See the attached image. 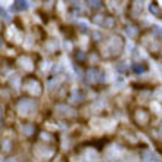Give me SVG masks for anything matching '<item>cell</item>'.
<instances>
[{
  "label": "cell",
  "mask_w": 162,
  "mask_h": 162,
  "mask_svg": "<svg viewBox=\"0 0 162 162\" xmlns=\"http://www.w3.org/2000/svg\"><path fill=\"white\" fill-rule=\"evenodd\" d=\"M99 80H100L102 83H106V81H108V72H102L100 77H99Z\"/></svg>",
  "instance_id": "obj_18"
},
{
  "label": "cell",
  "mask_w": 162,
  "mask_h": 162,
  "mask_svg": "<svg viewBox=\"0 0 162 162\" xmlns=\"http://www.w3.org/2000/svg\"><path fill=\"white\" fill-rule=\"evenodd\" d=\"M58 84H59V81H58V78H55V80H52V81H49V84H47V86H49V90H53V88H55V87H56Z\"/></svg>",
  "instance_id": "obj_17"
},
{
  "label": "cell",
  "mask_w": 162,
  "mask_h": 162,
  "mask_svg": "<svg viewBox=\"0 0 162 162\" xmlns=\"http://www.w3.org/2000/svg\"><path fill=\"white\" fill-rule=\"evenodd\" d=\"M22 133H24L25 136H31L34 133V127L33 125H24L22 127Z\"/></svg>",
  "instance_id": "obj_12"
},
{
  "label": "cell",
  "mask_w": 162,
  "mask_h": 162,
  "mask_svg": "<svg viewBox=\"0 0 162 162\" xmlns=\"http://www.w3.org/2000/svg\"><path fill=\"white\" fill-rule=\"evenodd\" d=\"M19 63H21V66L24 68V69H27V71H31V69H33V62H31V59L27 58V56L21 58V59H19Z\"/></svg>",
  "instance_id": "obj_5"
},
{
  "label": "cell",
  "mask_w": 162,
  "mask_h": 162,
  "mask_svg": "<svg viewBox=\"0 0 162 162\" xmlns=\"http://www.w3.org/2000/svg\"><path fill=\"white\" fill-rule=\"evenodd\" d=\"M56 115H59V117H75L77 112L66 105H58L56 106Z\"/></svg>",
  "instance_id": "obj_3"
},
{
  "label": "cell",
  "mask_w": 162,
  "mask_h": 162,
  "mask_svg": "<svg viewBox=\"0 0 162 162\" xmlns=\"http://www.w3.org/2000/svg\"><path fill=\"white\" fill-rule=\"evenodd\" d=\"M125 34L130 35V37H134V35L137 34V30H136L134 27H127V28H125Z\"/></svg>",
  "instance_id": "obj_16"
},
{
  "label": "cell",
  "mask_w": 162,
  "mask_h": 162,
  "mask_svg": "<svg viewBox=\"0 0 162 162\" xmlns=\"http://www.w3.org/2000/svg\"><path fill=\"white\" fill-rule=\"evenodd\" d=\"M71 100L75 102V103H80V102L83 100V96L80 95V91H77V90L72 91V97H71Z\"/></svg>",
  "instance_id": "obj_11"
},
{
  "label": "cell",
  "mask_w": 162,
  "mask_h": 162,
  "mask_svg": "<svg viewBox=\"0 0 162 162\" xmlns=\"http://www.w3.org/2000/svg\"><path fill=\"white\" fill-rule=\"evenodd\" d=\"M106 49L111 52V53H118L121 49H122V40L120 37H112L106 46Z\"/></svg>",
  "instance_id": "obj_2"
},
{
  "label": "cell",
  "mask_w": 162,
  "mask_h": 162,
  "mask_svg": "<svg viewBox=\"0 0 162 162\" xmlns=\"http://www.w3.org/2000/svg\"><path fill=\"white\" fill-rule=\"evenodd\" d=\"M27 87H28V91H30V93H33L34 96H38V95L41 93V88H40V84H38L37 81H30Z\"/></svg>",
  "instance_id": "obj_4"
},
{
  "label": "cell",
  "mask_w": 162,
  "mask_h": 162,
  "mask_svg": "<svg viewBox=\"0 0 162 162\" xmlns=\"http://www.w3.org/2000/svg\"><path fill=\"white\" fill-rule=\"evenodd\" d=\"M41 68H43V69H49V68H50V62H49V60H46V62H43Z\"/></svg>",
  "instance_id": "obj_22"
},
{
  "label": "cell",
  "mask_w": 162,
  "mask_h": 162,
  "mask_svg": "<svg viewBox=\"0 0 162 162\" xmlns=\"http://www.w3.org/2000/svg\"><path fill=\"white\" fill-rule=\"evenodd\" d=\"M0 16H2V19H3L5 22H10V21H12V16H10L3 8H0Z\"/></svg>",
  "instance_id": "obj_10"
},
{
  "label": "cell",
  "mask_w": 162,
  "mask_h": 162,
  "mask_svg": "<svg viewBox=\"0 0 162 162\" xmlns=\"http://www.w3.org/2000/svg\"><path fill=\"white\" fill-rule=\"evenodd\" d=\"M155 96H156L158 99H162V87H161V88L156 91V93H155Z\"/></svg>",
  "instance_id": "obj_26"
},
{
  "label": "cell",
  "mask_w": 162,
  "mask_h": 162,
  "mask_svg": "<svg viewBox=\"0 0 162 162\" xmlns=\"http://www.w3.org/2000/svg\"><path fill=\"white\" fill-rule=\"evenodd\" d=\"M153 31H155V34L162 35V27H155V28H153Z\"/></svg>",
  "instance_id": "obj_21"
},
{
  "label": "cell",
  "mask_w": 162,
  "mask_h": 162,
  "mask_svg": "<svg viewBox=\"0 0 162 162\" xmlns=\"http://www.w3.org/2000/svg\"><path fill=\"white\" fill-rule=\"evenodd\" d=\"M143 159H145V161H159L161 158H159L156 153L150 152V150H145V152H143Z\"/></svg>",
  "instance_id": "obj_7"
},
{
  "label": "cell",
  "mask_w": 162,
  "mask_h": 162,
  "mask_svg": "<svg viewBox=\"0 0 162 162\" xmlns=\"http://www.w3.org/2000/svg\"><path fill=\"white\" fill-rule=\"evenodd\" d=\"M15 5L18 10H27L30 8V2L28 0H15Z\"/></svg>",
  "instance_id": "obj_6"
},
{
  "label": "cell",
  "mask_w": 162,
  "mask_h": 162,
  "mask_svg": "<svg viewBox=\"0 0 162 162\" xmlns=\"http://www.w3.org/2000/svg\"><path fill=\"white\" fill-rule=\"evenodd\" d=\"M115 84H117L118 88H122V87L125 86V80H124L122 77H117V78H115Z\"/></svg>",
  "instance_id": "obj_13"
},
{
  "label": "cell",
  "mask_w": 162,
  "mask_h": 162,
  "mask_svg": "<svg viewBox=\"0 0 162 162\" xmlns=\"http://www.w3.org/2000/svg\"><path fill=\"white\" fill-rule=\"evenodd\" d=\"M136 118L140 121L142 124H145V122H147V120H149V117H147V113L145 112V111H137V113H136Z\"/></svg>",
  "instance_id": "obj_8"
},
{
  "label": "cell",
  "mask_w": 162,
  "mask_h": 162,
  "mask_svg": "<svg viewBox=\"0 0 162 162\" xmlns=\"http://www.w3.org/2000/svg\"><path fill=\"white\" fill-rule=\"evenodd\" d=\"M103 24H106L108 27H112V25H113V21H112V19H108L106 22H103Z\"/></svg>",
  "instance_id": "obj_29"
},
{
  "label": "cell",
  "mask_w": 162,
  "mask_h": 162,
  "mask_svg": "<svg viewBox=\"0 0 162 162\" xmlns=\"http://www.w3.org/2000/svg\"><path fill=\"white\" fill-rule=\"evenodd\" d=\"M90 6L95 9H100L102 8V0H90Z\"/></svg>",
  "instance_id": "obj_14"
},
{
  "label": "cell",
  "mask_w": 162,
  "mask_h": 162,
  "mask_svg": "<svg viewBox=\"0 0 162 162\" xmlns=\"http://www.w3.org/2000/svg\"><path fill=\"white\" fill-rule=\"evenodd\" d=\"M159 69H161V72H162V66H159Z\"/></svg>",
  "instance_id": "obj_30"
},
{
  "label": "cell",
  "mask_w": 162,
  "mask_h": 162,
  "mask_svg": "<svg viewBox=\"0 0 162 162\" xmlns=\"http://www.w3.org/2000/svg\"><path fill=\"white\" fill-rule=\"evenodd\" d=\"M93 37H95V38L99 41V40L102 38V34H100V33H97V31H95V33H93Z\"/></svg>",
  "instance_id": "obj_24"
},
{
  "label": "cell",
  "mask_w": 162,
  "mask_h": 162,
  "mask_svg": "<svg viewBox=\"0 0 162 162\" xmlns=\"http://www.w3.org/2000/svg\"><path fill=\"white\" fill-rule=\"evenodd\" d=\"M65 49H66V50H71V49H72V44L66 41V43H65Z\"/></svg>",
  "instance_id": "obj_28"
},
{
  "label": "cell",
  "mask_w": 162,
  "mask_h": 162,
  "mask_svg": "<svg viewBox=\"0 0 162 162\" xmlns=\"http://www.w3.org/2000/svg\"><path fill=\"white\" fill-rule=\"evenodd\" d=\"M97 71L96 69H90V71L87 72V78H88V81H96L97 80Z\"/></svg>",
  "instance_id": "obj_9"
},
{
  "label": "cell",
  "mask_w": 162,
  "mask_h": 162,
  "mask_svg": "<svg viewBox=\"0 0 162 162\" xmlns=\"http://www.w3.org/2000/svg\"><path fill=\"white\" fill-rule=\"evenodd\" d=\"M87 28H88V25H87V22L81 21V22H80V30H83V31H87Z\"/></svg>",
  "instance_id": "obj_19"
},
{
  "label": "cell",
  "mask_w": 162,
  "mask_h": 162,
  "mask_svg": "<svg viewBox=\"0 0 162 162\" xmlns=\"http://www.w3.org/2000/svg\"><path fill=\"white\" fill-rule=\"evenodd\" d=\"M86 155L88 156L87 159H97V153H96L95 150H91V149H87V150H86Z\"/></svg>",
  "instance_id": "obj_15"
},
{
  "label": "cell",
  "mask_w": 162,
  "mask_h": 162,
  "mask_svg": "<svg viewBox=\"0 0 162 162\" xmlns=\"http://www.w3.org/2000/svg\"><path fill=\"white\" fill-rule=\"evenodd\" d=\"M152 108H155V109H156V112H158V113H161V112H162V111H161V106H159V105H158V103H153V105H152Z\"/></svg>",
  "instance_id": "obj_27"
},
{
  "label": "cell",
  "mask_w": 162,
  "mask_h": 162,
  "mask_svg": "<svg viewBox=\"0 0 162 162\" xmlns=\"http://www.w3.org/2000/svg\"><path fill=\"white\" fill-rule=\"evenodd\" d=\"M95 22H96V24H102V22H103V16L102 15H97L95 18Z\"/></svg>",
  "instance_id": "obj_20"
},
{
  "label": "cell",
  "mask_w": 162,
  "mask_h": 162,
  "mask_svg": "<svg viewBox=\"0 0 162 162\" xmlns=\"http://www.w3.org/2000/svg\"><path fill=\"white\" fill-rule=\"evenodd\" d=\"M34 108H35V103H34V100H31V99H22V100L18 103V112H19L21 115L30 113Z\"/></svg>",
  "instance_id": "obj_1"
},
{
  "label": "cell",
  "mask_w": 162,
  "mask_h": 162,
  "mask_svg": "<svg viewBox=\"0 0 162 162\" xmlns=\"http://www.w3.org/2000/svg\"><path fill=\"white\" fill-rule=\"evenodd\" d=\"M149 10H150L152 13H155V15L158 13V8H156V6H153V5H150V6H149Z\"/></svg>",
  "instance_id": "obj_23"
},
{
  "label": "cell",
  "mask_w": 162,
  "mask_h": 162,
  "mask_svg": "<svg viewBox=\"0 0 162 162\" xmlns=\"http://www.w3.org/2000/svg\"><path fill=\"white\" fill-rule=\"evenodd\" d=\"M142 3H143L142 0H137V2H136V9H140V10H142V6H143Z\"/></svg>",
  "instance_id": "obj_25"
}]
</instances>
